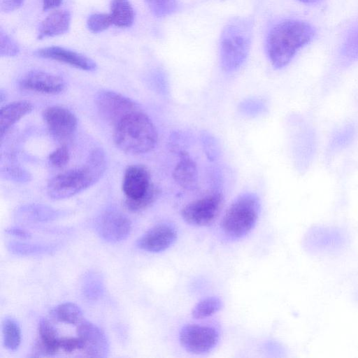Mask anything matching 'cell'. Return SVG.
I'll use <instances>...</instances> for the list:
<instances>
[{
	"instance_id": "cell-1",
	"label": "cell",
	"mask_w": 358,
	"mask_h": 358,
	"mask_svg": "<svg viewBox=\"0 0 358 358\" xmlns=\"http://www.w3.org/2000/svg\"><path fill=\"white\" fill-rule=\"evenodd\" d=\"M315 35V28L299 20H284L268 32L266 49L271 64L275 69L286 66L299 49L309 43Z\"/></svg>"
},
{
	"instance_id": "cell-2",
	"label": "cell",
	"mask_w": 358,
	"mask_h": 358,
	"mask_svg": "<svg viewBox=\"0 0 358 358\" xmlns=\"http://www.w3.org/2000/svg\"><path fill=\"white\" fill-rule=\"evenodd\" d=\"M106 169V159L102 150L96 149L85 164L53 177L48 183L47 194L52 199L69 198L96 182Z\"/></svg>"
},
{
	"instance_id": "cell-3",
	"label": "cell",
	"mask_w": 358,
	"mask_h": 358,
	"mask_svg": "<svg viewBox=\"0 0 358 358\" xmlns=\"http://www.w3.org/2000/svg\"><path fill=\"white\" fill-rule=\"evenodd\" d=\"M113 141L122 151L138 155L148 152L155 148L158 134L152 120L140 108L114 127Z\"/></svg>"
},
{
	"instance_id": "cell-4",
	"label": "cell",
	"mask_w": 358,
	"mask_h": 358,
	"mask_svg": "<svg viewBox=\"0 0 358 358\" xmlns=\"http://www.w3.org/2000/svg\"><path fill=\"white\" fill-rule=\"evenodd\" d=\"M253 22L247 17L231 19L220 40V64L227 73L238 70L246 60L251 45Z\"/></svg>"
},
{
	"instance_id": "cell-5",
	"label": "cell",
	"mask_w": 358,
	"mask_h": 358,
	"mask_svg": "<svg viewBox=\"0 0 358 358\" xmlns=\"http://www.w3.org/2000/svg\"><path fill=\"white\" fill-rule=\"evenodd\" d=\"M260 206L256 194L246 192L239 195L222 216L220 227L223 233L232 239L246 236L257 222Z\"/></svg>"
},
{
	"instance_id": "cell-6",
	"label": "cell",
	"mask_w": 358,
	"mask_h": 358,
	"mask_svg": "<svg viewBox=\"0 0 358 358\" xmlns=\"http://www.w3.org/2000/svg\"><path fill=\"white\" fill-rule=\"evenodd\" d=\"M122 191L126 196V208L140 212L150 206L158 198L159 188L152 183L148 169L140 164L129 166L122 180Z\"/></svg>"
},
{
	"instance_id": "cell-7",
	"label": "cell",
	"mask_w": 358,
	"mask_h": 358,
	"mask_svg": "<svg viewBox=\"0 0 358 358\" xmlns=\"http://www.w3.org/2000/svg\"><path fill=\"white\" fill-rule=\"evenodd\" d=\"M224 205V197L219 191H212L187 203L180 211L182 220L189 225L206 227L219 216Z\"/></svg>"
},
{
	"instance_id": "cell-8",
	"label": "cell",
	"mask_w": 358,
	"mask_h": 358,
	"mask_svg": "<svg viewBox=\"0 0 358 358\" xmlns=\"http://www.w3.org/2000/svg\"><path fill=\"white\" fill-rule=\"evenodd\" d=\"M306 247L313 255H334L346 246V233L337 227H314L308 231Z\"/></svg>"
},
{
	"instance_id": "cell-9",
	"label": "cell",
	"mask_w": 358,
	"mask_h": 358,
	"mask_svg": "<svg viewBox=\"0 0 358 358\" xmlns=\"http://www.w3.org/2000/svg\"><path fill=\"white\" fill-rule=\"evenodd\" d=\"M219 338V332L215 327L198 324H186L179 332L181 346L194 355L210 352L217 345Z\"/></svg>"
},
{
	"instance_id": "cell-10",
	"label": "cell",
	"mask_w": 358,
	"mask_h": 358,
	"mask_svg": "<svg viewBox=\"0 0 358 358\" xmlns=\"http://www.w3.org/2000/svg\"><path fill=\"white\" fill-rule=\"evenodd\" d=\"M95 102L101 117L114 127L126 116L141 108L129 98L110 90L99 92Z\"/></svg>"
},
{
	"instance_id": "cell-11",
	"label": "cell",
	"mask_w": 358,
	"mask_h": 358,
	"mask_svg": "<svg viewBox=\"0 0 358 358\" xmlns=\"http://www.w3.org/2000/svg\"><path fill=\"white\" fill-rule=\"evenodd\" d=\"M98 234L105 241L117 243L126 239L131 231V222L122 212L108 209L101 213L96 223Z\"/></svg>"
},
{
	"instance_id": "cell-12",
	"label": "cell",
	"mask_w": 358,
	"mask_h": 358,
	"mask_svg": "<svg viewBox=\"0 0 358 358\" xmlns=\"http://www.w3.org/2000/svg\"><path fill=\"white\" fill-rule=\"evenodd\" d=\"M77 336L81 342L85 356L106 357L109 352V343L104 332L96 324L83 320L77 325Z\"/></svg>"
},
{
	"instance_id": "cell-13",
	"label": "cell",
	"mask_w": 358,
	"mask_h": 358,
	"mask_svg": "<svg viewBox=\"0 0 358 358\" xmlns=\"http://www.w3.org/2000/svg\"><path fill=\"white\" fill-rule=\"evenodd\" d=\"M43 117L50 134L59 140L70 138L76 130L77 118L66 108L48 107L43 110Z\"/></svg>"
},
{
	"instance_id": "cell-14",
	"label": "cell",
	"mask_w": 358,
	"mask_h": 358,
	"mask_svg": "<svg viewBox=\"0 0 358 358\" xmlns=\"http://www.w3.org/2000/svg\"><path fill=\"white\" fill-rule=\"evenodd\" d=\"M177 235L174 225L159 223L145 231L137 241L136 245L149 252H163L176 242Z\"/></svg>"
},
{
	"instance_id": "cell-15",
	"label": "cell",
	"mask_w": 358,
	"mask_h": 358,
	"mask_svg": "<svg viewBox=\"0 0 358 358\" xmlns=\"http://www.w3.org/2000/svg\"><path fill=\"white\" fill-rule=\"evenodd\" d=\"M20 87L27 91L47 94H57L65 89V82L60 76L43 71H31L19 82Z\"/></svg>"
},
{
	"instance_id": "cell-16",
	"label": "cell",
	"mask_w": 358,
	"mask_h": 358,
	"mask_svg": "<svg viewBox=\"0 0 358 358\" xmlns=\"http://www.w3.org/2000/svg\"><path fill=\"white\" fill-rule=\"evenodd\" d=\"M34 54L38 57L62 62L83 71H92L96 69V63L90 57L63 47H45L36 50Z\"/></svg>"
},
{
	"instance_id": "cell-17",
	"label": "cell",
	"mask_w": 358,
	"mask_h": 358,
	"mask_svg": "<svg viewBox=\"0 0 358 358\" xmlns=\"http://www.w3.org/2000/svg\"><path fill=\"white\" fill-rule=\"evenodd\" d=\"M60 338L55 327L46 319L38 326V338L33 347L34 356H52L60 350Z\"/></svg>"
},
{
	"instance_id": "cell-18",
	"label": "cell",
	"mask_w": 358,
	"mask_h": 358,
	"mask_svg": "<svg viewBox=\"0 0 358 358\" xmlns=\"http://www.w3.org/2000/svg\"><path fill=\"white\" fill-rule=\"evenodd\" d=\"M173 178L176 184L185 189L192 190L197 186L196 164L187 152H180L179 161L173 171Z\"/></svg>"
},
{
	"instance_id": "cell-19",
	"label": "cell",
	"mask_w": 358,
	"mask_h": 358,
	"mask_svg": "<svg viewBox=\"0 0 358 358\" xmlns=\"http://www.w3.org/2000/svg\"><path fill=\"white\" fill-rule=\"evenodd\" d=\"M71 14L69 10H57L50 13L40 24L38 38L42 39L66 33L70 27Z\"/></svg>"
},
{
	"instance_id": "cell-20",
	"label": "cell",
	"mask_w": 358,
	"mask_h": 358,
	"mask_svg": "<svg viewBox=\"0 0 358 358\" xmlns=\"http://www.w3.org/2000/svg\"><path fill=\"white\" fill-rule=\"evenodd\" d=\"M33 110L28 101H17L2 107L0 110V136L3 138L9 129Z\"/></svg>"
},
{
	"instance_id": "cell-21",
	"label": "cell",
	"mask_w": 358,
	"mask_h": 358,
	"mask_svg": "<svg viewBox=\"0 0 358 358\" xmlns=\"http://www.w3.org/2000/svg\"><path fill=\"white\" fill-rule=\"evenodd\" d=\"M109 15L113 24L120 28L131 27L134 20V10L129 0H112Z\"/></svg>"
},
{
	"instance_id": "cell-22",
	"label": "cell",
	"mask_w": 358,
	"mask_h": 358,
	"mask_svg": "<svg viewBox=\"0 0 358 358\" xmlns=\"http://www.w3.org/2000/svg\"><path fill=\"white\" fill-rule=\"evenodd\" d=\"M50 315L57 321L69 324L78 325L84 320L80 308L71 302L59 304L51 310Z\"/></svg>"
},
{
	"instance_id": "cell-23",
	"label": "cell",
	"mask_w": 358,
	"mask_h": 358,
	"mask_svg": "<svg viewBox=\"0 0 358 358\" xmlns=\"http://www.w3.org/2000/svg\"><path fill=\"white\" fill-rule=\"evenodd\" d=\"M3 345L10 351H15L21 342V331L18 323L11 317L2 321Z\"/></svg>"
},
{
	"instance_id": "cell-24",
	"label": "cell",
	"mask_w": 358,
	"mask_h": 358,
	"mask_svg": "<svg viewBox=\"0 0 358 358\" xmlns=\"http://www.w3.org/2000/svg\"><path fill=\"white\" fill-rule=\"evenodd\" d=\"M340 56L345 64L358 59V24L346 35L341 48Z\"/></svg>"
},
{
	"instance_id": "cell-25",
	"label": "cell",
	"mask_w": 358,
	"mask_h": 358,
	"mask_svg": "<svg viewBox=\"0 0 358 358\" xmlns=\"http://www.w3.org/2000/svg\"><path fill=\"white\" fill-rule=\"evenodd\" d=\"M222 306V301L218 296H208L200 300L193 308L192 315L199 320L212 316Z\"/></svg>"
},
{
	"instance_id": "cell-26",
	"label": "cell",
	"mask_w": 358,
	"mask_h": 358,
	"mask_svg": "<svg viewBox=\"0 0 358 358\" xmlns=\"http://www.w3.org/2000/svg\"><path fill=\"white\" fill-rule=\"evenodd\" d=\"M82 292L89 300L100 298L103 292V283L100 275L95 272L85 274L82 282Z\"/></svg>"
},
{
	"instance_id": "cell-27",
	"label": "cell",
	"mask_w": 358,
	"mask_h": 358,
	"mask_svg": "<svg viewBox=\"0 0 358 358\" xmlns=\"http://www.w3.org/2000/svg\"><path fill=\"white\" fill-rule=\"evenodd\" d=\"M10 252L17 255H33L49 253L55 248L52 245L32 244L17 241H11L8 244Z\"/></svg>"
},
{
	"instance_id": "cell-28",
	"label": "cell",
	"mask_w": 358,
	"mask_h": 358,
	"mask_svg": "<svg viewBox=\"0 0 358 358\" xmlns=\"http://www.w3.org/2000/svg\"><path fill=\"white\" fill-rule=\"evenodd\" d=\"M355 136V129L352 124H346L338 129L332 136L329 149L331 152L340 151L348 147Z\"/></svg>"
},
{
	"instance_id": "cell-29",
	"label": "cell",
	"mask_w": 358,
	"mask_h": 358,
	"mask_svg": "<svg viewBox=\"0 0 358 358\" xmlns=\"http://www.w3.org/2000/svg\"><path fill=\"white\" fill-rule=\"evenodd\" d=\"M153 15L164 17L176 13L178 9L177 0H144Z\"/></svg>"
},
{
	"instance_id": "cell-30",
	"label": "cell",
	"mask_w": 358,
	"mask_h": 358,
	"mask_svg": "<svg viewBox=\"0 0 358 358\" xmlns=\"http://www.w3.org/2000/svg\"><path fill=\"white\" fill-rule=\"evenodd\" d=\"M112 24L110 16L106 13H94L87 21V28L94 33L103 31Z\"/></svg>"
},
{
	"instance_id": "cell-31",
	"label": "cell",
	"mask_w": 358,
	"mask_h": 358,
	"mask_svg": "<svg viewBox=\"0 0 358 358\" xmlns=\"http://www.w3.org/2000/svg\"><path fill=\"white\" fill-rule=\"evenodd\" d=\"M20 52L17 43L2 29L0 30V55L1 57H15Z\"/></svg>"
},
{
	"instance_id": "cell-32",
	"label": "cell",
	"mask_w": 358,
	"mask_h": 358,
	"mask_svg": "<svg viewBox=\"0 0 358 358\" xmlns=\"http://www.w3.org/2000/svg\"><path fill=\"white\" fill-rule=\"evenodd\" d=\"M69 152L66 145H62L53 152L48 157L50 164L56 168H61L65 166L69 161Z\"/></svg>"
},
{
	"instance_id": "cell-33",
	"label": "cell",
	"mask_w": 358,
	"mask_h": 358,
	"mask_svg": "<svg viewBox=\"0 0 358 358\" xmlns=\"http://www.w3.org/2000/svg\"><path fill=\"white\" fill-rule=\"evenodd\" d=\"M81 342L77 337H62L60 338V350L65 352L71 353L76 350H80Z\"/></svg>"
},
{
	"instance_id": "cell-34",
	"label": "cell",
	"mask_w": 358,
	"mask_h": 358,
	"mask_svg": "<svg viewBox=\"0 0 358 358\" xmlns=\"http://www.w3.org/2000/svg\"><path fill=\"white\" fill-rule=\"evenodd\" d=\"M24 0H1L0 10L3 13H10L22 6Z\"/></svg>"
},
{
	"instance_id": "cell-35",
	"label": "cell",
	"mask_w": 358,
	"mask_h": 358,
	"mask_svg": "<svg viewBox=\"0 0 358 358\" xmlns=\"http://www.w3.org/2000/svg\"><path fill=\"white\" fill-rule=\"evenodd\" d=\"M6 232L10 236L22 239H27L31 237V234L29 231L17 227H8L6 229Z\"/></svg>"
},
{
	"instance_id": "cell-36",
	"label": "cell",
	"mask_w": 358,
	"mask_h": 358,
	"mask_svg": "<svg viewBox=\"0 0 358 358\" xmlns=\"http://www.w3.org/2000/svg\"><path fill=\"white\" fill-rule=\"evenodd\" d=\"M62 0H42L43 10H51L58 7Z\"/></svg>"
},
{
	"instance_id": "cell-37",
	"label": "cell",
	"mask_w": 358,
	"mask_h": 358,
	"mask_svg": "<svg viewBox=\"0 0 358 358\" xmlns=\"http://www.w3.org/2000/svg\"><path fill=\"white\" fill-rule=\"evenodd\" d=\"M302 3H317V2H320L322 0H298Z\"/></svg>"
}]
</instances>
